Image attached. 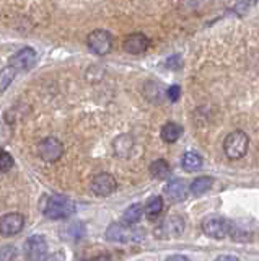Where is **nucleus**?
<instances>
[{
    "label": "nucleus",
    "mask_w": 259,
    "mask_h": 261,
    "mask_svg": "<svg viewBox=\"0 0 259 261\" xmlns=\"http://www.w3.org/2000/svg\"><path fill=\"white\" fill-rule=\"evenodd\" d=\"M75 212V202L62 194H51L43 202V214L51 220H64Z\"/></svg>",
    "instance_id": "1"
},
{
    "label": "nucleus",
    "mask_w": 259,
    "mask_h": 261,
    "mask_svg": "<svg viewBox=\"0 0 259 261\" xmlns=\"http://www.w3.org/2000/svg\"><path fill=\"white\" fill-rule=\"evenodd\" d=\"M249 147V137L246 133L237 129L230 133L223 141V152L230 160H240L246 155Z\"/></svg>",
    "instance_id": "2"
},
{
    "label": "nucleus",
    "mask_w": 259,
    "mask_h": 261,
    "mask_svg": "<svg viewBox=\"0 0 259 261\" xmlns=\"http://www.w3.org/2000/svg\"><path fill=\"white\" fill-rule=\"evenodd\" d=\"M200 228L207 237L215 240H222L232 233V224L228 219L222 216H207L202 219Z\"/></svg>",
    "instance_id": "3"
},
{
    "label": "nucleus",
    "mask_w": 259,
    "mask_h": 261,
    "mask_svg": "<svg viewBox=\"0 0 259 261\" xmlns=\"http://www.w3.org/2000/svg\"><path fill=\"white\" fill-rule=\"evenodd\" d=\"M87 44L96 56H106L112 49V35L106 30H95L87 36Z\"/></svg>",
    "instance_id": "4"
},
{
    "label": "nucleus",
    "mask_w": 259,
    "mask_h": 261,
    "mask_svg": "<svg viewBox=\"0 0 259 261\" xmlns=\"http://www.w3.org/2000/svg\"><path fill=\"white\" fill-rule=\"evenodd\" d=\"M38 153L44 162H57L64 155V144L57 137H44L38 144Z\"/></svg>",
    "instance_id": "5"
},
{
    "label": "nucleus",
    "mask_w": 259,
    "mask_h": 261,
    "mask_svg": "<svg viewBox=\"0 0 259 261\" xmlns=\"http://www.w3.org/2000/svg\"><path fill=\"white\" fill-rule=\"evenodd\" d=\"M26 219L20 212H9L0 217V235L2 237H15L25 228Z\"/></svg>",
    "instance_id": "6"
},
{
    "label": "nucleus",
    "mask_w": 259,
    "mask_h": 261,
    "mask_svg": "<svg viewBox=\"0 0 259 261\" xmlns=\"http://www.w3.org/2000/svg\"><path fill=\"white\" fill-rule=\"evenodd\" d=\"M184 228H186L184 219L178 216H171V217H166L163 222L157 227L155 233L158 239H178V237H181L184 233Z\"/></svg>",
    "instance_id": "7"
},
{
    "label": "nucleus",
    "mask_w": 259,
    "mask_h": 261,
    "mask_svg": "<svg viewBox=\"0 0 259 261\" xmlns=\"http://www.w3.org/2000/svg\"><path fill=\"white\" fill-rule=\"evenodd\" d=\"M116 188H118L116 178L111 173H106V171H103V173H98L96 176H93L92 183H90L92 193L95 196H98V198H104V196L112 194L116 191Z\"/></svg>",
    "instance_id": "8"
},
{
    "label": "nucleus",
    "mask_w": 259,
    "mask_h": 261,
    "mask_svg": "<svg viewBox=\"0 0 259 261\" xmlns=\"http://www.w3.org/2000/svg\"><path fill=\"white\" fill-rule=\"evenodd\" d=\"M25 255L31 261L47 258V242L43 235H31L25 242Z\"/></svg>",
    "instance_id": "9"
},
{
    "label": "nucleus",
    "mask_w": 259,
    "mask_h": 261,
    "mask_svg": "<svg viewBox=\"0 0 259 261\" xmlns=\"http://www.w3.org/2000/svg\"><path fill=\"white\" fill-rule=\"evenodd\" d=\"M36 62H38V53L30 46L21 47L20 51L12 57V65L21 72L31 70L36 65Z\"/></svg>",
    "instance_id": "10"
},
{
    "label": "nucleus",
    "mask_w": 259,
    "mask_h": 261,
    "mask_svg": "<svg viewBox=\"0 0 259 261\" xmlns=\"http://www.w3.org/2000/svg\"><path fill=\"white\" fill-rule=\"evenodd\" d=\"M150 46V39L143 35V33H132V35L126 36L124 39V51L127 54H134V56H139L143 54L145 51L149 49Z\"/></svg>",
    "instance_id": "11"
},
{
    "label": "nucleus",
    "mask_w": 259,
    "mask_h": 261,
    "mask_svg": "<svg viewBox=\"0 0 259 261\" xmlns=\"http://www.w3.org/2000/svg\"><path fill=\"white\" fill-rule=\"evenodd\" d=\"M131 225H126L124 222L121 224H111L106 230V239L109 242H116V243H124L134 239V230L129 228Z\"/></svg>",
    "instance_id": "12"
},
{
    "label": "nucleus",
    "mask_w": 259,
    "mask_h": 261,
    "mask_svg": "<svg viewBox=\"0 0 259 261\" xmlns=\"http://www.w3.org/2000/svg\"><path fill=\"white\" fill-rule=\"evenodd\" d=\"M165 194L175 202L183 201L186 199V196H188V185H186L184 179L175 178L171 181H168V185L165 186Z\"/></svg>",
    "instance_id": "13"
},
{
    "label": "nucleus",
    "mask_w": 259,
    "mask_h": 261,
    "mask_svg": "<svg viewBox=\"0 0 259 261\" xmlns=\"http://www.w3.org/2000/svg\"><path fill=\"white\" fill-rule=\"evenodd\" d=\"M212 183L214 181L210 176H197L196 179H192V183L189 185V191L194 196H202L212 188Z\"/></svg>",
    "instance_id": "14"
},
{
    "label": "nucleus",
    "mask_w": 259,
    "mask_h": 261,
    "mask_svg": "<svg viewBox=\"0 0 259 261\" xmlns=\"http://www.w3.org/2000/svg\"><path fill=\"white\" fill-rule=\"evenodd\" d=\"M181 133H183V129L181 126H178L176 122H166V124L161 127V139H163L166 144H173L181 137Z\"/></svg>",
    "instance_id": "15"
},
{
    "label": "nucleus",
    "mask_w": 259,
    "mask_h": 261,
    "mask_svg": "<svg viewBox=\"0 0 259 261\" xmlns=\"http://www.w3.org/2000/svg\"><path fill=\"white\" fill-rule=\"evenodd\" d=\"M143 206L142 204H132V206H129L124 214H123V222L126 225H134L140 220V217L143 216Z\"/></svg>",
    "instance_id": "16"
},
{
    "label": "nucleus",
    "mask_w": 259,
    "mask_h": 261,
    "mask_svg": "<svg viewBox=\"0 0 259 261\" xmlns=\"http://www.w3.org/2000/svg\"><path fill=\"white\" fill-rule=\"evenodd\" d=\"M169 173H171V168L163 159H158L150 165V175L155 179H165L169 176Z\"/></svg>",
    "instance_id": "17"
},
{
    "label": "nucleus",
    "mask_w": 259,
    "mask_h": 261,
    "mask_svg": "<svg viewBox=\"0 0 259 261\" xmlns=\"http://www.w3.org/2000/svg\"><path fill=\"white\" fill-rule=\"evenodd\" d=\"M183 167L188 171H196L202 167V157L196 152H186L183 157Z\"/></svg>",
    "instance_id": "18"
},
{
    "label": "nucleus",
    "mask_w": 259,
    "mask_h": 261,
    "mask_svg": "<svg viewBox=\"0 0 259 261\" xmlns=\"http://www.w3.org/2000/svg\"><path fill=\"white\" fill-rule=\"evenodd\" d=\"M161 211H163V199H161L160 196H153L147 202V206H145V214H147L149 219L158 217L161 214Z\"/></svg>",
    "instance_id": "19"
},
{
    "label": "nucleus",
    "mask_w": 259,
    "mask_h": 261,
    "mask_svg": "<svg viewBox=\"0 0 259 261\" xmlns=\"http://www.w3.org/2000/svg\"><path fill=\"white\" fill-rule=\"evenodd\" d=\"M15 75H17V69L13 65H9V67H4L0 70V93H4L12 85Z\"/></svg>",
    "instance_id": "20"
},
{
    "label": "nucleus",
    "mask_w": 259,
    "mask_h": 261,
    "mask_svg": "<svg viewBox=\"0 0 259 261\" xmlns=\"http://www.w3.org/2000/svg\"><path fill=\"white\" fill-rule=\"evenodd\" d=\"M124 141H123V136L121 137H118L116 141H114V152H116V155H119V157H126V155H129V152L132 150V139L129 141L127 144H123Z\"/></svg>",
    "instance_id": "21"
},
{
    "label": "nucleus",
    "mask_w": 259,
    "mask_h": 261,
    "mask_svg": "<svg viewBox=\"0 0 259 261\" xmlns=\"http://www.w3.org/2000/svg\"><path fill=\"white\" fill-rule=\"evenodd\" d=\"M13 155L7 150H2L0 152V173H5V171H9L12 167H13Z\"/></svg>",
    "instance_id": "22"
},
{
    "label": "nucleus",
    "mask_w": 259,
    "mask_h": 261,
    "mask_svg": "<svg viewBox=\"0 0 259 261\" xmlns=\"http://www.w3.org/2000/svg\"><path fill=\"white\" fill-rule=\"evenodd\" d=\"M254 4H256V0H237V4H235V12L246 13Z\"/></svg>",
    "instance_id": "23"
},
{
    "label": "nucleus",
    "mask_w": 259,
    "mask_h": 261,
    "mask_svg": "<svg viewBox=\"0 0 259 261\" xmlns=\"http://www.w3.org/2000/svg\"><path fill=\"white\" fill-rule=\"evenodd\" d=\"M181 95V88L178 87V85H173V87H169L168 88V98L171 101H178V98H180Z\"/></svg>",
    "instance_id": "24"
},
{
    "label": "nucleus",
    "mask_w": 259,
    "mask_h": 261,
    "mask_svg": "<svg viewBox=\"0 0 259 261\" xmlns=\"http://www.w3.org/2000/svg\"><path fill=\"white\" fill-rule=\"evenodd\" d=\"M217 259H220V261H222V259H223V261H237L238 258H237V256H228V255H222V256H218Z\"/></svg>",
    "instance_id": "25"
},
{
    "label": "nucleus",
    "mask_w": 259,
    "mask_h": 261,
    "mask_svg": "<svg viewBox=\"0 0 259 261\" xmlns=\"http://www.w3.org/2000/svg\"><path fill=\"white\" fill-rule=\"evenodd\" d=\"M168 259H171V261H175V259H180V261H184V259H188L184 255H173V256H168Z\"/></svg>",
    "instance_id": "26"
}]
</instances>
